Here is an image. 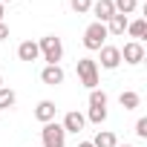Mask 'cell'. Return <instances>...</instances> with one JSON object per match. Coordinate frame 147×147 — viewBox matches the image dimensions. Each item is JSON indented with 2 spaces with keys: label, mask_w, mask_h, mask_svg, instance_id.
<instances>
[{
  "label": "cell",
  "mask_w": 147,
  "mask_h": 147,
  "mask_svg": "<svg viewBox=\"0 0 147 147\" xmlns=\"http://www.w3.org/2000/svg\"><path fill=\"white\" fill-rule=\"evenodd\" d=\"M38 49H40L43 61H49V63H58V61H61V55H63V46H61V38H55V35H46V38H40Z\"/></svg>",
  "instance_id": "obj_1"
},
{
  "label": "cell",
  "mask_w": 147,
  "mask_h": 147,
  "mask_svg": "<svg viewBox=\"0 0 147 147\" xmlns=\"http://www.w3.org/2000/svg\"><path fill=\"white\" fill-rule=\"evenodd\" d=\"M78 78H81V84L90 87V90L98 87V66H95L92 58H78Z\"/></svg>",
  "instance_id": "obj_2"
},
{
  "label": "cell",
  "mask_w": 147,
  "mask_h": 147,
  "mask_svg": "<svg viewBox=\"0 0 147 147\" xmlns=\"http://www.w3.org/2000/svg\"><path fill=\"white\" fill-rule=\"evenodd\" d=\"M104 40H107V23H92V26H87V32H84V46L87 49H101L104 46Z\"/></svg>",
  "instance_id": "obj_3"
},
{
  "label": "cell",
  "mask_w": 147,
  "mask_h": 147,
  "mask_svg": "<svg viewBox=\"0 0 147 147\" xmlns=\"http://www.w3.org/2000/svg\"><path fill=\"white\" fill-rule=\"evenodd\" d=\"M40 136H43V147H63V141H66V133H63V127H61V124H55V121L43 124Z\"/></svg>",
  "instance_id": "obj_4"
},
{
  "label": "cell",
  "mask_w": 147,
  "mask_h": 147,
  "mask_svg": "<svg viewBox=\"0 0 147 147\" xmlns=\"http://www.w3.org/2000/svg\"><path fill=\"white\" fill-rule=\"evenodd\" d=\"M40 81H43V84H49V87H58V84H63V69H61L58 63H49V66H43V72H40Z\"/></svg>",
  "instance_id": "obj_5"
},
{
  "label": "cell",
  "mask_w": 147,
  "mask_h": 147,
  "mask_svg": "<svg viewBox=\"0 0 147 147\" xmlns=\"http://www.w3.org/2000/svg\"><path fill=\"white\" fill-rule=\"evenodd\" d=\"M84 124H87V118L81 115V113H75V110H72V113H66L63 115V133H81L84 130Z\"/></svg>",
  "instance_id": "obj_6"
},
{
  "label": "cell",
  "mask_w": 147,
  "mask_h": 147,
  "mask_svg": "<svg viewBox=\"0 0 147 147\" xmlns=\"http://www.w3.org/2000/svg\"><path fill=\"white\" fill-rule=\"evenodd\" d=\"M121 58H124L127 63H141V61H144V46H141L138 40H133V43H127V46H124Z\"/></svg>",
  "instance_id": "obj_7"
},
{
  "label": "cell",
  "mask_w": 147,
  "mask_h": 147,
  "mask_svg": "<svg viewBox=\"0 0 147 147\" xmlns=\"http://www.w3.org/2000/svg\"><path fill=\"white\" fill-rule=\"evenodd\" d=\"M118 63H121V49H115V46H101V66L115 69Z\"/></svg>",
  "instance_id": "obj_8"
},
{
  "label": "cell",
  "mask_w": 147,
  "mask_h": 147,
  "mask_svg": "<svg viewBox=\"0 0 147 147\" xmlns=\"http://www.w3.org/2000/svg\"><path fill=\"white\" fill-rule=\"evenodd\" d=\"M92 12H95L98 23H107L115 15V6H113V0H98V3H92Z\"/></svg>",
  "instance_id": "obj_9"
},
{
  "label": "cell",
  "mask_w": 147,
  "mask_h": 147,
  "mask_svg": "<svg viewBox=\"0 0 147 147\" xmlns=\"http://www.w3.org/2000/svg\"><path fill=\"white\" fill-rule=\"evenodd\" d=\"M38 55H40V49H38V43H35V40H23V43L18 46V58H20V61H26V63L38 61Z\"/></svg>",
  "instance_id": "obj_10"
},
{
  "label": "cell",
  "mask_w": 147,
  "mask_h": 147,
  "mask_svg": "<svg viewBox=\"0 0 147 147\" xmlns=\"http://www.w3.org/2000/svg\"><path fill=\"white\" fill-rule=\"evenodd\" d=\"M107 23H110V26H107V35H124L130 20H127V15H118V12H115V15H113Z\"/></svg>",
  "instance_id": "obj_11"
},
{
  "label": "cell",
  "mask_w": 147,
  "mask_h": 147,
  "mask_svg": "<svg viewBox=\"0 0 147 147\" xmlns=\"http://www.w3.org/2000/svg\"><path fill=\"white\" fill-rule=\"evenodd\" d=\"M55 110H58V107H55L52 101H40V104H38V110H35V118H38V121H43V124H49V121L55 118Z\"/></svg>",
  "instance_id": "obj_12"
},
{
  "label": "cell",
  "mask_w": 147,
  "mask_h": 147,
  "mask_svg": "<svg viewBox=\"0 0 147 147\" xmlns=\"http://www.w3.org/2000/svg\"><path fill=\"white\" fill-rule=\"evenodd\" d=\"M118 141H115V136L110 133V130H101L98 136H95V141H92V147H115Z\"/></svg>",
  "instance_id": "obj_13"
},
{
  "label": "cell",
  "mask_w": 147,
  "mask_h": 147,
  "mask_svg": "<svg viewBox=\"0 0 147 147\" xmlns=\"http://www.w3.org/2000/svg\"><path fill=\"white\" fill-rule=\"evenodd\" d=\"M15 101H18V95H15L12 90L0 87V110H9V107H15Z\"/></svg>",
  "instance_id": "obj_14"
},
{
  "label": "cell",
  "mask_w": 147,
  "mask_h": 147,
  "mask_svg": "<svg viewBox=\"0 0 147 147\" xmlns=\"http://www.w3.org/2000/svg\"><path fill=\"white\" fill-rule=\"evenodd\" d=\"M127 32H130L133 38H144V35H147V20H133V23H127Z\"/></svg>",
  "instance_id": "obj_15"
},
{
  "label": "cell",
  "mask_w": 147,
  "mask_h": 147,
  "mask_svg": "<svg viewBox=\"0 0 147 147\" xmlns=\"http://www.w3.org/2000/svg\"><path fill=\"white\" fill-rule=\"evenodd\" d=\"M118 101H121V107H124V110H136L141 98H138V92H121V98H118Z\"/></svg>",
  "instance_id": "obj_16"
},
{
  "label": "cell",
  "mask_w": 147,
  "mask_h": 147,
  "mask_svg": "<svg viewBox=\"0 0 147 147\" xmlns=\"http://www.w3.org/2000/svg\"><path fill=\"white\" fill-rule=\"evenodd\" d=\"M113 6H115V12L118 15H130V12H136V0H113Z\"/></svg>",
  "instance_id": "obj_17"
},
{
  "label": "cell",
  "mask_w": 147,
  "mask_h": 147,
  "mask_svg": "<svg viewBox=\"0 0 147 147\" xmlns=\"http://www.w3.org/2000/svg\"><path fill=\"white\" fill-rule=\"evenodd\" d=\"M90 107H107V92L104 90H92L90 92Z\"/></svg>",
  "instance_id": "obj_18"
},
{
  "label": "cell",
  "mask_w": 147,
  "mask_h": 147,
  "mask_svg": "<svg viewBox=\"0 0 147 147\" xmlns=\"http://www.w3.org/2000/svg\"><path fill=\"white\" fill-rule=\"evenodd\" d=\"M69 6H72V12L84 15V12H90V9H92V0H69Z\"/></svg>",
  "instance_id": "obj_19"
},
{
  "label": "cell",
  "mask_w": 147,
  "mask_h": 147,
  "mask_svg": "<svg viewBox=\"0 0 147 147\" xmlns=\"http://www.w3.org/2000/svg\"><path fill=\"white\" fill-rule=\"evenodd\" d=\"M107 118V107H90V121L92 124H101Z\"/></svg>",
  "instance_id": "obj_20"
},
{
  "label": "cell",
  "mask_w": 147,
  "mask_h": 147,
  "mask_svg": "<svg viewBox=\"0 0 147 147\" xmlns=\"http://www.w3.org/2000/svg\"><path fill=\"white\" fill-rule=\"evenodd\" d=\"M136 133H138L141 138H147V118H138V121H136Z\"/></svg>",
  "instance_id": "obj_21"
},
{
  "label": "cell",
  "mask_w": 147,
  "mask_h": 147,
  "mask_svg": "<svg viewBox=\"0 0 147 147\" xmlns=\"http://www.w3.org/2000/svg\"><path fill=\"white\" fill-rule=\"evenodd\" d=\"M6 38H9V26H6V23H0V40H6Z\"/></svg>",
  "instance_id": "obj_22"
},
{
  "label": "cell",
  "mask_w": 147,
  "mask_h": 147,
  "mask_svg": "<svg viewBox=\"0 0 147 147\" xmlns=\"http://www.w3.org/2000/svg\"><path fill=\"white\" fill-rule=\"evenodd\" d=\"M78 147H92V141H81V144H78Z\"/></svg>",
  "instance_id": "obj_23"
},
{
  "label": "cell",
  "mask_w": 147,
  "mask_h": 147,
  "mask_svg": "<svg viewBox=\"0 0 147 147\" xmlns=\"http://www.w3.org/2000/svg\"><path fill=\"white\" fill-rule=\"evenodd\" d=\"M0 23H3V3H0Z\"/></svg>",
  "instance_id": "obj_24"
},
{
  "label": "cell",
  "mask_w": 147,
  "mask_h": 147,
  "mask_svg": "<svg viewBox=\"0 0 147 147\" xmlns=\"http://www.w3.org/2000/svg\"><path fill=\"white\" fill-rule=\"evenodd\" d=\"M0 87H3V78H0Z\"/></svg>",
  "instance_id": "obj_25"
},
{
  "label": "cell",
  "mask_w": 147,
  "mask_h": 147,
  "mask_svg": "<svg viewBox=\"0 0 147 147\" xmlns=\"http://www.w3.org/2000/svg\"><path fill=\"white\" fill-rule=\"evenodd\" d=\"M0 3H6V0H0Z\"/></svg>",
  "instance_id": "obj_26"
},
{
  "label": "cell",
  "mask_w": 147,
  "mask_h": 147,
  "mask_svg": "<svg viewBox=\"0 0 147 147\" xmlns=\"http://www.w3.org/2000/svg\"><path fill=\"white\" fill-rule=\"evenodd\" d=\"M124 147H130V144H124Z\"/></svg>",
  "instance_id": "obj_27"
}]
</instances>
